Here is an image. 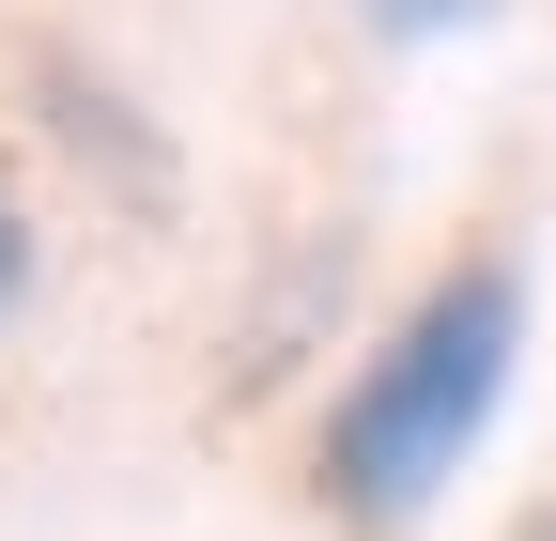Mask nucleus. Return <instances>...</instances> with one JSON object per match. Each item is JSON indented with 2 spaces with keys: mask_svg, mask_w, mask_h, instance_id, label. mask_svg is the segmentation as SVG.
Returning <instances> with one entry per match:
<instances>
[{
  "mask_svg": "<svg viewBox=\"0 0 556 541\" xmlns=\"http://www.w3.org/2000/svg\"><path fill=\"white\" fill-rule=\"evenodd\" d=\"M356 32H387V47H433V32H479L495 0H340Z\"/></svg>",
  "mask_w": 556,
  "mask_h": 541,
  "instance_id": "obj_3",
  "label": "nucleus"
},
{
  "mask_svg": "<svg viewBox=\"0 0 556 541\" xmlns=\"http://www.w3.org/2000/svg\"><path fill=\"white\" fill-rule=\"evenodd\" d=\"M510 541H556V495H541V511H510Z\"/></svg>",
  "mask_w": 556,
  "mask_h": 541,
  "instance_id": "obj_5",
  "label": "nucleus"
},
{
  "mask_svg": "<svg viewBox=\"0 0 556 541\" xmlns=\"http://www.w3.org/2000/svg\"><path fill=\"white\" fill-rule=\"evenodd\" d=\"M31 294V217H16V186H0V310Z\"/></svg>",
  "mask_w": 556,
  "mask_h": 541,
  "instance_id": "obj_4",
  "label": "nucleus"
},
{
  "mask_svg": "<svg viewBox=\"0 0 556 541\" xmlns=\"http://www.w3.org/2000/svg\"><path fill=\"white\" fill-rule=\"evenodd\" d=\"M16 93H31V124H47V140H62V155H78V171L124 201V217H170V201H186L170 124L139 109L109 62H78V47H31V62H16Z\"/></svg>",
  "mask_w": 556,
  "mask_h": 541,
  "instance_id": "obj_2",
  "label": "nucleus"
},
{
  "mask_svg": "<svg viewBox=\"0 0 556 541\" xmlns=\"http://www.w3.org/2000/svg\"><path fill=\"white\" fill-rule=\"evenodd\" d=\"M510 356H526V263H448L433 294L387 325V356L356 372V402L325 418V495L356 526H402L448 495V464L479 449V418L510 402Z\"/></svg>",
  "mask_w": 556,
  "mask_h": 541,
  "instance_id": "obj_1",
  "label": "nucleus"
}]
</instances>
